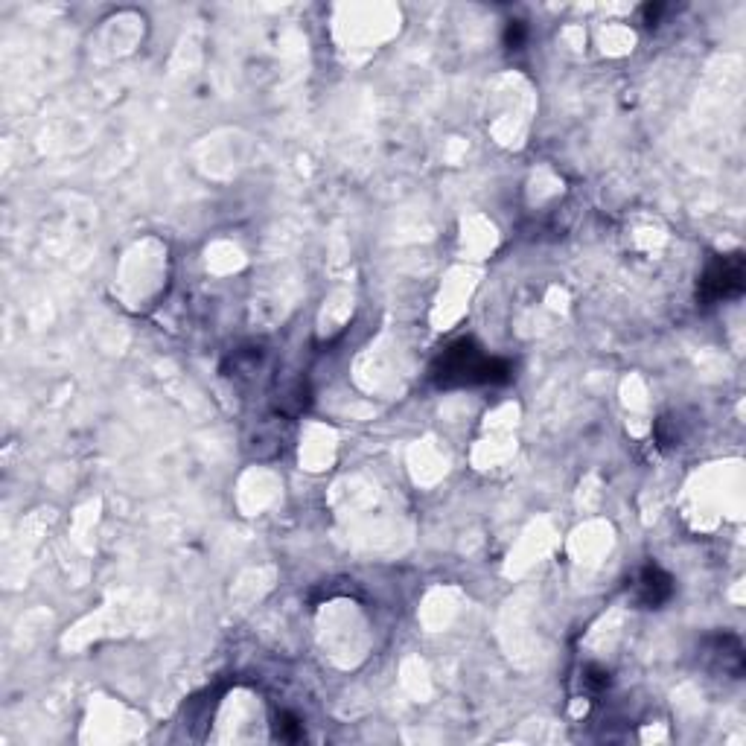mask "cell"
<instances>
[{
    "instance_id": "cell-1",
    "label": "cell",
    "mask_w": 746,
    "mask_h": 746,
    "mask_svg": "<svg viewBox=\"0 0 746 746\" xmlns=\"http://www.w3.org/2000/svg\"><path fill=\"white\" fill-rule=\"evenodd\" d=\"M513 376V368L505 359L484 356L473 339L455 341L449 350H443L441 359L432 368V379L441 388L455 385H505Z\"/></svg>"
},
{
    "instance_id": "cell-2",
    "label": "cell",
    "mask_w": 746,
    "mask_h": 746,
    "mask_svg": "<svg viewBox=\"0 0 746 746\" xmlns=\"http://www.w3.org/2000/svg\"><path fill=\"white\" fill-rule=\"evenodd\" d=\"M744 280H746V266L741 254H726V257H717L706 266V272L700 274V283H697V298L703 304H720V301H729V298H738L744 292Z\"/></svg>"
},
{
    "instance_id": "cell-3",
    "label": "cell",
    "mask_w": 746,
    "mask_h": 746,
    "mask_svg": "<svg viewBox=\"0 0 746 746\" xmlns=\"http://www.w3.org/2000/svg\"><path fill=\"white\" fill-rule=\"evenodd\" d=\"M700 659L714 674L732 679H741L744 674V645L735 633H714L709 639H703Z\"/></svg>"
},
{
    "instance_id": "cell-4",
    "label": "cell",
    "mask_w": 746,
    "mask_h": 746,
    "mask_svg": "<svg viewBox=\"0 0 746 746\" xmlns=\"http://www.w3.org/2000/svg\"><path fill=\"white\" fill-rule=\"evenodd\" d=\"M636 595H639V601L645 607L659 610L674 595V577L668 575V572H662L659 566H647V569H642L639 580H636Z\"/></svg>"
},
{
    "instance_id": "cell-5",
    "label": "cell",
    "mask_w": 746,
    "mask_h": 746,
    "mask_svg": "<svg viewBox=\"0 0 746 746\" xmlns=\"http://www.w3.org/2000/svg\"><path fill=\"white\" fill-rule=\"evenodd\" d=\"M301 735H304V729H301L298 717H292V714H280L277 717V738L280 741H298Z\"/></svg>"
},
{
    "instance_id": "cell-6",
    "label": "cell",
    "mask_w": 746,
    "mask_h": 746,
    "mask_svg": "<svg viewBox=\"0 0 746 746\" xmlns=\"http://www.w3.org/2000/svg\"><path fill=\"white\" fill-rule=\"evenodd\" d=\"M525 38H528L525 24H522V21H510L508 30H505V44H508L510 50H519V47L525 44Z\"/></svg>"
},
{
    "instance_id": "cell-7",
    "label": "cell",
    "mask_w": 746,
    "mask_h": 746,
    "mask_svg": "<svg viewBox=\"0 0 746 746\" xmlns=\"http://www.w3.org/2000/svg\"><path fill=\"white\" fill-rule=\"evenodd\" d=\"M586 685H592L595 691H601V688H607L610 685V671H604V668H598V665H592V668H586Z\"/></svg>"
}]
</instances>
